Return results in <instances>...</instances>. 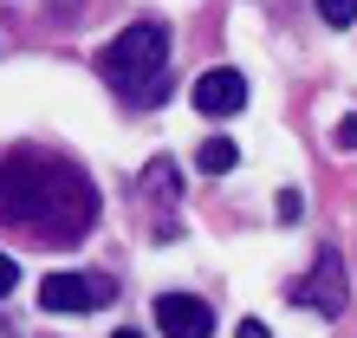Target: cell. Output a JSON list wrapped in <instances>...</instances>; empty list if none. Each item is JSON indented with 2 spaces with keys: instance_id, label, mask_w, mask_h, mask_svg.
Segmentation results:
<instances>
[{
  "instance_id": "obj_2",
  "label": "cell",
  "mask_w": 357,
  "mask_h": 338,
  "mask_svg": "<svg viewBox=\"0 0 357 338\" xmlns=\"http://www.w3.org/2000/svg\"><path fill=\"white\" fill-rule=\"evenodd\" d=\"M104 78L123 104H162L169 91V27L162 20H130L111 46H104Z\"/></svg>"
},
{
  "instance_id": "obj_8",
  "label": "cell",
  "mask_w": 357,
  "mask_h": 338,
  "mask_svg": "<svg viewBox=\"0 0 357 338\" xmlns=\"http://www.w3.org/2000/svg\"><path fill=\"white\" fill-rule=\"evenodd\" d=\"M319 20H325V27H351V20H357V0H319Z\"/></svg>"
},
{
  "instance_id": "obj_11",
  "label": "cell",
  "mask_w": 357,
  "mask_h": 338,
  "mask_svg": "<svg viewBox=\"0 0 357 338\" xmlns=\"http://www.w3.org/2000/svg\"><path fill=\"white\" fill-rule=\"evenodd\" d=\"M338 143H344V150H357V117H344V124H338Z\"/></svg>"
},
{
  "instance_id": "obj_6",
  "label": "cell",
  "mask_w": 357,
  "mask_h": 338,
  "mask_svg": "<svg viewBox=\"0 0 357 338\" xmlns=\"http://www.w3.org/2000/svg\"><path fill=\"white\" fill-rule=\"evenodd\" d=\"M195 111H202V117H241V111H247V78H241L234 66L202 72V78H195Z\"/></svg>"
},
{
  "instance_id": "obj_5",
  "label": "cell",
  "mask_w": 357,
  "mask_h": 338,
  "mask_svg": "<svg viewBox=\"0 0 357 338\" xmlns=\"http://www.w3.org/2000/svg\"><path fill=\"white\" fill-rule=\"evenodd\" d=\"M156 325H162V338H215V306L195 300V293H162Z\"/></svg>"
},
{
  "instance_id": "obj_3",
  "label": "cell",
  "mask_w": 357,
  "mask_h": 338,
  "mask_svg": "<svg viewBox=\"0 0 357 338\" xmlns=\"http://www.w3.org/2000/svg\"><path fill=\"white\" fill-rule=\"evenodd\" d=\"M292 300H299V306H312L319 319H338V312L351 306V280H344L338 247H319L312 273H305V280H292Z\"/></svg>"
},
{
  "instance_id": "obj_7",
  "label": "cell",
  "mask_w": 357,
  "mask_h": 338,
  "mask_svg": "<svg viewBox=\"0 0 357 338\" xmlns=\"http://www.w3.org/2000/svg\"><path fill=\"white\" fill-rule=\"evenodd\" d=\"M195 163H202V176H227V169L241 163V150H234L227 137H208L202 150H195Z\"/></svg>"
},
{
  "instance_id": "obj_13",
  "label": "cell",
  "mask_w": 357,
  "mask_h": 338,
  "mask_svg": "<svg viewBox=\"0 0 357 338\" xmlns=\"http://www.w3.org/2000/svg\"><path fill=\"white\" fill-rule=\"evenodd\" d=\"M117 338H143V332H130V325H123V332H117Z\"/></svg>"
},
{
  "instance_id": "obj_4",
  "label": "cell",
  "mask_w": 357,
  "mask_h": 338,
  "mask_svg": "<svg viewBox=\"0 0 357 338\" xmlns=\"http://www.w3.org/2000/svg\"><path fill=\"white\" fill-rule=\"evenodd\" d=\"M111 280L104 273H46L39 280V306L46 312H98V306H111Z\"/></svg>"
},
{
  "instance_id": "obj_1",
  "label": "cell",
  "mask_w": 357,
  "mask_h": 338,
  "mask_svg": "<svg viewBox=\"0 0 357 338\" xmlns=\"http://www.w3.org/2000/svg\"><path fill=\"white\" fill-rule=\"evenodd\" d=\"M7 215L33 241H78L98 221V196L78 176V163L20 150V156H7Z\"/></svg>"
},
{
  "instance_id": "obj_10",
  "label": "cell",
  "mask_w": 357,
  "mask_h": 338,
  "mask_svg": "<svg viewBox=\"0 0 357 338\" xmlns=\"http://www.w3.org/2000/svg\"><path fill=\"white\" fill-rule=\"evenodd\" d=\"M305 215V202H299V189H280V221L292 228V221H299Z\"/></svg>"
},
{
  "instance_id": "obj_12",
  "label": "cell",
  "mask_w": 357,
  "mask_h": 338,
  "mask_svg": "<svg viewBox=\"0 0 357 338\" xmlns=\"http://www.w3.org/2000/svg\"><path fill=\"white\" fill-rule=\"evenodd\" d=\"M234 338H273V332H266L260 319H241V332H234Z\"/></svg>"
},
{
  "instance_id": "obj_9",
  "label": "cell",
  "mask_w": 357,
  "mask_h": 338,
  "mask_svg": "<svg viewBox=\"0 0 357 338\" xmlns=\"http://www.w3.org/2000/svg\"><path fill=\"white\" fill-rule=\"evenodd\" d=\"M143 189H150V196H176V169H169V163H150Z\"/></svg>"
}]
</instances>
